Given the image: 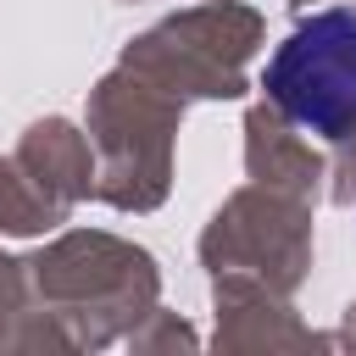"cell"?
<instances>
[{"label": "cell", "instance_id": "6da1fadb", "mask_svg": "<svg viewBox=\"0 0 356 356\" xmlns=\"http://www.w3.org/2000/svg\"><path fill=\"white\" fill-rule=\"evenodd\" d=\"M261 83L295 128L317 139L356 134V11L334 6L306 17L273 50Z\"/></svg>", "mask_w": 356, "mask_h": 356}]
</instances>
